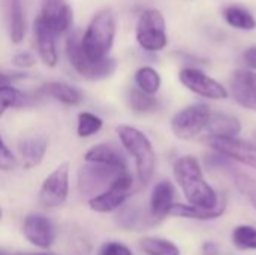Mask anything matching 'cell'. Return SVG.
<instances>
[{"mask_svg": "<svg viewBox=\"0 0 256 255\" xmlns=\"http://www.w3.org/2000/svg\"><path fill=\"white\" fill-rule=\"evenodd\" d=\"M174 177L182 188L190 206L201 209H214L219 206L220 197L204 179L198 159L192 155L182 156L174 162Z\"/></svg>", "mask_w": 256, "mask_h": 255, "instance_id": "cell-1", "label": "cell"}, {"mask_svg": "<svg viewBox=\"0 0 256 255\" xmlns=\"http://www.w3.org/2000/svg\"><path fill=\"white\" fill-rule=\"evenodd\" d=\"M116 29L117 23L114 12L111 9L99 11L87 26L84 35L81 36V45L84 53L93 60L108 57V53L114 44Z\"/></svg>", "mask_w": 256, "mask_h": 255, "instance_id": "cell-2", "label": "cell"}, {"mask_svg": "<svg viewBox=\"0 0 256 255\" xmlns=\"http://www.w3.org/2000/svg\"><path fill=\"white\" fill-rule=\"evenodd\" d=\"M117 134L123 147L135 159L138 180L141 185H147L152 180L156 168V153L152 141L142 131L128 125L117 126Z\"/></svg>", "mask_w": 256, "mask_h": 255, "instance_id": "cell-3", "label": "cell"}, {"mask_svg": "<svg viewBox=\"0 0 256 255\" xmlns=\"http://www.w3.org/2000/svg\"><path fill=\"white\" fill-rule=\"evenodd\" d=\"M66 54L74 66V69L84 78L98 81L106 77H111L116 71V60L111 57H105L100 60L90 59L81 45V35L78 32L72 33L66 44Z\"/></svg>", "mask_w": 256, "mask_h": 255, "instance_id": "cell-4", "label": "cell"}, {"mask_svg": "<svg viewBox=\"0 0 256 255\" xmlns=\"http://www.w3.org/2000/svg\"><path fill=\"white\" fill-rule=\"evenodd\" d=\"M126 173H129V170L88 162L78 171V189L82 195L93 198L106 191L120 176Z\"/></svg>", "mask_w": 256, "mask_h": 255, "instance_id": "cell-5", "label": "cell"}, {"mask_svg": "<svg viewBox=\"0 0 256 255\" xmlns=\"http://www.w3.org/2000/svg\"><path fill=\"white\" fill-rule=\"evenodd\" d=\"M136 41L146 51H160L168 44L164 15L158 9H147L136 24Z\"/></svg>", "mask_w": 256, "mask_h": 255, "instance_id": "cell-6", "label": "cell"}, {"mask_svg": "<svg viewBox=\"0 0 256 255\" xmlns=\"http://www.w3.org/2000/svg\"><path fill=\"white\" fill-rule=\"evenodd\" d=\"M212 111L206 104H194L180 110L171 120V129L180 140H192L207 129Z\"/></svg>", "mask_w": 256, "mask_h": 255, "instance_id": "cell-7", "label": "cell"}, {"mask_svg": "<svg viewBox=\"0 0 256 255\" xmlns=\"http://www.w3.org/2000/svg\"><path fill=\"white\" fill-rule=\"evenodd\" d=\"M132 188H134V179L130 173H126L120 176L106 191L90 198L88 201L90 209L99 213H108L117 210L128 201V198L132 194Z\"/></svg>", "mask_w": 256, "mask_h": 255, "instance_id": "cell-8", "label": "cell"}, {"mask_svg": "<svg viewBox=\"0 0 256 255\" xmlns=\"http://www.w3.org/2000/svg\"><path fill=\"white\" fill-rule=\"evenodd\" d=\"M69 194V165L60 164L42 183L39 191V203L44 207L62 206Z\"/></svg>", "mask_w": 256, "mask_h": 255, "instance_id": "cell-9", "label": "cell"}, {"mask_svg": "<svg viewBox=\"0 0 256 255\" xmlns=\"http://www.w3.org/2000/svg\"><path fill=\"white\" fill-rule=\"evenodd\" d=\"M206 143L210 149L230 158L231 161H238L256 170V144L254 143L240 140L237 137H207Z\"/></svg>", "mask_w": 256, "mask_h": 255, "instance_id": "cell-10", "label": "cell"}, {"mask_svg": "<svg viewBox=\"0 0 256 255\" xmlns=\"http://www.w3.org/2000/svg\"><path fill=\"white\" fill-rule=\"evenodd\" d=\"M178 78H180V83L186 89H189L190 92H194L202 98L214 99V101H220V99L228 98V92H226L225 86H222L219 81L208 77L207 74H204L200 69L184 68L180 71Z\"/></svg>", "mask_w": 256, "mask_h": 255, "instance_id": "cell-11", "label": "cell"}, {"mask_svg": "<svg viewBox=\"0 0 256 255\" xmlns=\"http://www.w3.org/2000/svg\"><path fill=\"white\" fill-rule=\"evenodd\" d=\"M24 236L32 245L46 249L56 239V230L46 216L40 213H32L24 221Z\"/></svg>", "mask_w": 256, "mask_h": 255, "instance_id": "cell-12", "label": "cell"}, {"mask_svg": "<svg viewBox=\"0 0 256 255\" xmlns=\"http://www.w3.org/2000/svg\"><path fill=\"white\" fill-rule=\"evenodd\" d=\"M232 96L238 105L256 110V72L249 69H238L231 78Z\"/></svg>", "mask_w": 256, "mask_h": 255, "instance_id": "cell-13", "label": "cell"}, {"mask_svg": "<svg viewBox=\"0 0 256 255\" xmlns=\"http://www.w3.org/2000/svg\"><path fill=\"white\" fill-rule=\"evenodd\" d=\"M40 17L54 32V35H62L68 32L72 24V9L63 0H42Z\"/></svg>", "mask_w": 256, "mask_h": 255, "instance_id": "cell-14", "label": "cell"}, {"mask_svg": "<svg viewBox=\"0 0 256 255\" xmlns=\"http://www.w3.org/2000/svg\"><path fill=\"white\" fill-rule=\"evenodd\" d=\"M116 222L123 230L129 231H141L156 222V219L152 216L150 210L146 212L141 204L138 203H129L123 204L116 216Z\"/></svg>", "mask_w": 256, "mask_h": 255, "instance_id": "cell-15", "label": "cell"}, {"mask_svg": "<svg viewBox=\"0 0 256 255\" xmlns=\"http://www.w3.org/2000/svg\"><path fill=\"white\" fill-rule=\"evenodd\" d=\"M34 36H36V45L42 62L46 66L54 68L58 62V54L56 48V35L40 15L34 21Z\"/></svg>", "mask_w": 256, "mask_h": 255, "instance_id": "cell-16", "label": "cell"}, {"mask_svg": "<svg viewBox=\"0 0 256 255\" xmlns=\"http://www.w3.org/2000/svg\"><path fill=\"white\" fill-rule=\"evenodd\" d=\"M176 188L170 180H162L154 185L150 197V213L154 219H164L170 215L174 204Z\"/></svg>", "mask_w": 256, "mask_h": 255, "instance_id": "cell-17", "label": "cell"}, {"mask_svg": "<svg viewBox=\"0 0 256 255\" xmlns=\"http://www.w3.org/2000/svg\"><path fill=\"white\" fill-rule=\"evenodd\" d=\"M87 162H94V164H102V165H110L116 168H123L128 170V162L124 155L118 147L114 144H98L93 146L87 153L84 155Z\"/></svg>", "mask_w": 256, "mask_h": 255, "instance_id": "cell-18", "label": "cell"}, {"mask_svg": "<svg viewBox=\"0 0 256 255\" xmlns=\"http://www.w3.org/2000/svg\"><path fill=\"white\" fill-rule=\"evenodd\" d=\"M46 149H48V140L42 135H36V137L22 140L18 146L22 167L26 170H30V168L39 165L45 156Z\"/></svg>", "mask_w": 256, "mask_h": 255, "instance_id": "cell-19", "label": "cell"}, {"mask_svg": "<svg viewBox=\"0 0 256 255\" xmlns=\"http://www.w3.org/2000/svg\"><path fill=\"white\" fill-rule=\"evenodd\" d=\"M208 137H224V138H232L237 137L242 131L240 120L226 113H214L210 116L208 125H207Z\"/></svg>", "mask_w": 256, "mask_h": 255, "instance_id": "cell-20", "label": "cell"}, {"mask_svg": "<svg viewBox=\"0 0 256 255\" xmlns=\"http://www.w3.org/2000/svg\"><path fill=\"white\" fill-rule=\"evenodd\" d=\"M226 209V198L222 195L219 206L214 209H201V207H195L190 204H172L170 215L174 216H180V218H189V219H198V221H212V219H218L219 216L224 215Z\"/></svg>", "mask_w": 256, "mask_h": 255, "instance_id": "cell-21", "label": "cell"}, {"mask_svg": "<svg viewBox=\"0 0 256 255\" xmlns=\"http://www.w3.org/2000/svg\"><path fill=\"white\" fill-rule=\"evenodd\" d=\"M39 92L46 96H51L52 99H56L64 105H70V107L80 105L82 102V93L78 89H75L66 83H57V81L46 83L40 87Z\"/></svg>", "mask_w": 256, "mask_h": 255, "instance_id": "cell-22", "label": "cell"}, {"mask_svg": "<svg viewBox=\"0 0 256 255\" xmlns=\"http://www.w3.org/2000/svg\"><path fill=\"white\" fill-rule=\"evenodd\" d=\"M8 14H9V35L14 44L22 42L26 36V14L22 0H8Z\"/></svg>", "mask_w": 256, "mask_h": 255, "instance_id": "cell-23", "label": "cell"}, {"mask_svg": "<svg viewBox=\"0 0 256 255\" xmlns=\"http://www.w3.org/2000/svg\"><path fill=\"white\" fill-rule=\"evenodd\" d=\"M224 18L234 29L254 30L256 27L255 17L248 9H244L242 6H228L224 11Z\"/></svg>", "mask_w": 256, "mask_h": 255, "instance_id": "cell-24", "label": "cell"}, {"mask_svg": "<svg viewBox=\"0 0 256 255\" xmlns=\"http://www.w3.org/2000/svg\"><path fill=\"white\" fill-rule=\"evenodd\" d=\"M140 249L147 255H180V248L162 237H144L140 240Z\"/></svg>", "mask_w": 256, "mask_h": 255, "instance_id": "cell-25", "label": "cell"}, {"mask_svg": "<svg viewBox=\"0 0 256 255\" xmlns=\"http://www.w3.org/2000/svg\"><path fill=\"white\" fill-rule=\"evenodd\" d=\"M135 83L141 92L153 96L154 93L159 92L162 80H160V75L158 74L156 69H153L150 66H142L135 74Z\"/></svg>", "mask_w": 256, "mask_h": 255, "instance_id": "cell-26", "label": "cell"}, {"mask_svg": "<svg viewBox=\"0 0 256 255\" xmlns=\"http://www.w3.org/2000/svg\"><path fill=\"white\" fill-rule=\"evenodd\" d=\"M231 239L237 249H242V251H255L256 249V228L252 225L236 227L232 230Z\"/></svg>", "mask_w": 256, "mask_h": 255, "instance_id": "cell-27", "label": "cell"}, {"mask_svg": "<svg viewBox=\"0 0 256 255\" xmlns=\"http://www.w3.org/2000/svg\"><path fill=\"white\" fill-rule=\"evenodd\" d=\"M129 105L135 113H150L158 108L159 102L154 96L141 92L140 89H132L128 96Z\"/></svg>", "mask_w": 256, "mask_h": 255, "instance_id": "cell-28", "label": "cell"}, {"mask_svg": "<svg viewBox=\"0 0 256 255\" xmlns=\"http://www.w3.org/2000/svg\"><path fill=\"white\" fill-rule=\"evenodd\" d=\"M27 96L12 86H0V116L9 107H24L27 104Z\"/></svg>", "mask_w": 256, "mask_h": 255, "instance_id": "cell-29", "label": "cell"}, {"mask_svg": "<svg viewBox=\"0 0 256 255\" xmlns=\"http://www.w3.org/2000/svg\"><path fill=\"white\" fill-rule=\"evenodd\" d=\"M102 119L98 117L96 114L82 111L78 114V128H76V134L81 138H87L92 137L93 134H96L100 128H102Z\"/></svg>", "mask_w": 256, "mask_h": 255, "instance_id": "cell-30", "label": "cell"}, {"mask_svg": "<svg viewBox=\"0 0 256 255\" xmlns=\"http://www.w3.org/2000/svg\"><path fill=\"white\" fill-rule=\"evenodd\" d=\"M236 188L252 203V206L256 209V179L244 174L238 173L234 179Z\"/></svg>", "mask_w": 256, "mask_h": 255, "instance_id": "cell-31", "label": "cell"}, {"mask_svg": "<svg viewBox=\"0 0 256 255\" xmlns=\"http://www.w3.org/2000/svg\"><path fill=\"white\" fill-rule=\"evenodd\" d=\"M206 164H207V167L208 168H212V170H224V171H231V170H236L234 167H232V164H231V159L230 158H226V156H224V155H220V153H218V152H214L213 155H208L207 158H206Z\"/></svg>", "mask_w": 256, "mask_h": 255, "instance_id": "cell-32", "label": "cell"}, {"mask_svg": "<svg viewBox=\"0 0 256 255\" xmlns=\"http://www.w3.org/2000/svg\"><path fill=\"white\" fill-rule=\"evenodd\" d=\"M15 156L0 137V171H10L15 167Z\"/></svg>", "mask_w": 256, "mask_h": 255, "instance_id": "cell-33", "label": "cell"}, {"mask_svg": "<svg viewBox=\"0 0 256 255\" xmlns=\"http://www.w3.org/2000/svg\"><path fill=\"white\" fill-rule=\"evenodd\" d=\"M98 255H132V251L128 246H124L123 243L106 242L99 248Z\"/></svg>", "mask_w": 256, "mask_h": 255, "instance_id": "cell-34", "label": "cell"}, {"mask_svg": "<svg viewBox=\"0 0 256 255\" xmlns=\"http://www.w3.org/2000/svg\"><path fill=\"white\" fill-rule=\"evenodd\" d=\"M70 249L74 255H88L92 251V245L82 234H75L70 239Z\"/></svg>", "mask_w": 256, "mask_h": 255, "instance_id": "cell-35", "label": "cell"}, {"mask_svg": "<svg viewBox=\"0 0 256 255\" xmlns=\"http://www.w3.org/2000/svg\"><path fill=\"white\" fill-rule=\"evenodd\" d=\"M12 63L18 68H30L36 63V59L32 53L28 51H21V53H16L12 59Z\"/></svg>", "mask_w": 256, "mask_h": 255, "instance_id": "cell-36", "label": "cell"}, {"mask_svg": "<svg viewBox=\"0 0 256 255\" xmlns=\"http://www.w3.org/2000/svg\"><path fill=\"white\" fill-rule=\"evenodd\" d=\"M243 62L250 69H256V47H250L243 54Z\"/></svg>", "mask_w": 256, "mask_h": 255, "instance_id": "cell-37", "label": "cell"}, {"mask_svg": "<svg viewBox=\"0 0 256 255\" xmlns=\"http://www.w3.org/2000/svg\"><path fill=\"white\" fill-rule=\"evenodd\" d=\"M204 252L207 255H216V251H218V248H216V245L214 243H212V242H207L206 245H204Z\"/></svg>", "mask_w": 256, "mask_h": 255, "instance_id": "cell-38", "label": "cell"}, {"mask_svg": "<svg viewBox=\"0 0 256 255\" xmlns=\"http://www.w3.org/2000/svg\"><path fill=\"white\" fill-rule=\"evenodd\" d=\"M0 255H8V254H6L4 251H2V249H0Z\"/></svg>", "mask_w": 256, "mask_h": 255, "instance_id": "cell-39", "label": "cell"}, {"mask_svg": "<svg viewBox=\"0 0 256 255\" xmlns=\"http://www.w3.org/2000/svg\"><path fill=\"white\" fill-rule=\"evenodd\" d=\"M33 255H48V254H33Z\"/></svg>", "mask_w": 256, "mask_h": 255, "instance_id": "cell-40", "label": "cell"}, {"mask_svg": "<svg viewBox=\"0 0 256 255\" xmlns=\"http://www.w3.org/2000/svg\"><path fill=\"white\" fill-rule=\"evenodd\" d=\"M0 218H2V209H0Z\"/></svg>", "mask_w": 256, "mask_h": 255, "instance_id": "cell-41", "label": "cell"}]
</instances>
